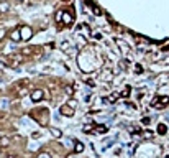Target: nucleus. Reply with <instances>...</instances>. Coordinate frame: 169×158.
Listing matches in <instances>:
<instances>
[{"label": "nucleus", "instance_id": "nucleus-1", "mask_svg": "<svg viewBox=\"0 0 169 158\" xmlns=\"http://www.w3.org/2000/svg\"><path fill=\"white\" fill-rule=\"evenodd\" d=\"M21 61H23V58L18 56V55H10V56L5 58V63H7L8 66H11V68H16V64H20Z\"/></svg>", "mask_w": 169, "mask_h": 158}, {"label": "nucleus", "instance_id": "nucleus-2", "mask_svg": "<svg viewBox=\"0 0 169 158\" xmlns=\"http://www.w3.org/2000/svg\"><path fill=\"white\" fill-rule=\"evenodd\" d=\"M30 97H31L33 102H39V101L44 97V91H43V89H34L31 94H30Z\"/></svg>", "mask_w": 169, "mask_h": 158}, {"label": "nucleus", "instance_id": "nucleus-3", "mask_svg": "<svg viewBox=\"0 0 169 158\" xmlns=\"http://www.w3.org/2000/svg\"><path fill=\"white\" fill-rule=\"evenodd\" d=\"M20 33H21V40H30L31 35H33V31H31L30 26H21L20 28Z\"/></svg>", "mask_w": 169, "mask_h": 158}, {"label": "nucleus", "instance_id": "nucleus-4", "mask_svg": "<svg viewBox=\"0 0 169 158\" xmlns=\"http://www.w3.org/2000/svg\"><path fill=\"white\" fill-rule=\"evenodd\" d=\"M61 114L66 115V117H72V115H74V107H71L69 104L62 105V107H61Z\"/></svg>", "mask_w": 169, "mask_h": 158}, {"label": "nucleus", "instance_id": "nucleus-5", "mask_svg": "<svg viewBox=\"0 0 169 158\" xmlns=\"http://www.w3.org/2000/svg\"><path fill=\"white\" fill-rule=\"evenodd\" d=\"M162 104H169V97H161V99H154L153 101V105L154 107H162Z\"/></svg>", "mask_w": 169, "mask_h": 158}, {"label": "nucleus", "instance_id": "nucleus-6", "mask_svg": "<svg viewBox=\"0 0 169 158\" xmlns=\"http://www.w3.org/2000/svg\"><path fill=\"white\" fill-rule=\"evenodd\" d=\"M10 40H11V41H21V33H20V30H16V28H15V30L13 31H11L10 33Z\"/></svg>", "mask_w": 169, "mask_h": 158}, {"label": "nucleus", "instance_id": "nucleus-7", "mask_svg": "<svg viewBox=\"0 0 169 158\" xmlns=\"http://www.w3.org/2000/svg\"><path fill=\"white\" fill-rule=\"evenodd\" d=\"M72 15L71 13H67V12H64V13H62V23H64V25H71V23H72Z\"/></svg>", "mask_w": 169, "mask_h": 158}, {"label": "nucleus", "instance_id": "nucleus-8", "mask_svg": "<svg viewBox=\"0 0 169 158\" xmlns=\"http://www.w3.org/2000/svg\"><path fill=\"white\" fill-rule=\"evenodd\" d=\"M8 145H10V138L8 137H0V150L7 148Z\"/></svg>", "mask_w": 169, "mask_h": 158}, {"label": "nucleus", "instance_id": "nucleus-9", "mask_svg": "<svg viewBox=\"0 0 169 158\" xmlns=\"http://www.w3.org/2000/svg\"><path fill=\"white\" fill-rule=\"evenodd\" d=\"M10 10V5L7 2H0V13H7Z\"/></svg>", "mask_w": 169, "mask_h": 158}, {"label": "nucleus", "instance_id": "nucleus-10", "mask_svg": "<svg viewBox=\"0 0 169 158\" xmlns=\"http://www.w3.org/2000/svg\"><path fill=\"white\" fill-rule=\"evenodd\" d=\"M51 135H53L54 138H61L62 137V132L59 130V128H51Z\"/></svg>", "mask_w": 169, "mask_h": 158}, {"label": "nucleus", "instance_id": "nucleus-11", "mask_svg": "<svg viewBox=\"0 0 169 158\" xmlns=\"http://www.w3.org/2000/svg\"><path fill=\"white\" fill-rule=\"evenodd\" d=\"M74 151H75V153H80V151H84V143H80V142H75Z\"/></svg>", "mask_w": 169, "mask_h": 158}, {"label": "nucleus", "instance_id": "nucleus-12", "mask_svg": "<svg viewBox=\"0 0 169 158\" xmlns=\"http://www.w3.org/2000/svg\"><path fill=\"white\" fill-rule=\"evenodd\" d=\"M166 130H167L166 124H159V125H158V133H161V135H164V133H166Z\"/></svg>", "mask_w": 169, "mask_h": 158}, {"label": "nucleus", "instance_id": "nucleus-13", "mask_svg": "<svg viewBox=\"0 0 169 158\" xmlns=\"http://www.w3.org/2000/svg\"><path fill=\"white\" fill-rule=\"evenodd\" d=\"M16 92H18V97H25L28 94V89H26V87H21V89H18Z\"/></svg>", "mask_w": 169, "mask_h": 158}, {"label": "nucleus", "instance_id": "nucleus-14", "mask_svg": "<svg viewBox=\"0 0 169 158\" xmlns=\"http://www.w3.org/2000/svg\"><path fill=\"white\" fill-rule=\"evenodd\" d=\"M8 107V99H2V101H0V109H7Z\"/></svg>", "mask_w": 169, "mask_h": 158}, {"label": "nucleus", "instance_id": "nucleus-15", "mask_svg": "<svg viewBox=\"0 0 169 158\" xmlns=\"http://www.w3.org/2000/svg\"><path fill=\"white\" fill-rule=\"evenodd\" d=\"M64 92H66V94H67V96H72V94H74V89H72V87H71V86H67V87H66V89H64Z\"/></svg>", "mask_w": 169, "mask_h": 158}, {"label": "nucleus", "instance_id": "nucleus-16", "mask_svg": "<svg viewBox=\"0 0 169 158\" xmlns=\"http://www.w3.org/2000/svg\"><path fill=\"white\" fill-rule=\"evenodd\" d=\"M62 13H64V12H57V13H56V22L57 23L62 22Z\"/></svg>", "mask_w": 169, "mask_h": 158}, {"label": "nucleus", "instance_id": "nucleus-17", "mask_svg": "<svg viewBox=\"0 0 169 158\" xmlns=\"http://www.w3.org/2000/svg\"><path fill=\"white\" fill-rule=\"evenodd\" d=\"M97 132H98V133H105V132H107V127H103V125L97 127Z\"/></svg>", "mask_w": 169, "mask_h": 158}, {"label": "nucleus", "instance_id": "nucleus-18", "mask_svg": "<svg viewBox=\"0 0 169 158\" xmlns=\"http://www.w3.org/2000/svg\"><path fill=\"white\" fill-rule=\"evenodd\" d=\"M38 158H51V155H49V153H46V151H43V153H39V155H38Z\"/></svg>", "mask_w": 169, "mask_h": 158}, {"label": "nucleus", "instance_id": "nucleus-19", "mask_svg": "<svg viewBox=\"0 0 169 158\" xmlns=\"http://www.w3.org/2000/svg\"><path fill=\"white\" fill-rule=\"evenodd\" d=\"M116 99H118V94H112V96H110V99H108V101H110V102H115Z\"/></svg>", "mask_w": 169, "mask_h": 158}, {"label": "nucleus", "instance_id": "nucleus-20", "mask_svg": "<svg viewBox=\"0 0 169 158\" xmlns=\"http://www.w3.org/2000/svg\"><path fill=\"white\" fill-rule=\"evenodd\" d=\"M61 48H62V50H67V48H69V43H67V41H62V43H61Z\"/></svg>", "mask_w": 169, "mask_h": 158}, {"label": "nucleus", "instance_id": "nucleus-21", "mask_svg": "<svg viewBox=\"0 0 169 158\" xmlns=\"http://www.w3.org/2000/svg\"><path fill=\"white\" fill-rule=\"evenodd\" d=\"M5 36V28H0V40Z\"/></svg>", "mask_w": 169, "mask_h": 158}, {"label": "nucleus", "instance_id": "nucleus-22", "mask_svg": "<svg viewBox=\"0 0 169 158\" xmlns=\"http://www.w3.org/2000/svg\"><path fill=\"white\" fill-rule=\"evenodd\" d=\"M44 99H48V101H49V99H51V94H49L48 91H44Z\"/></svg>", "mask_w": 169, "mask_h": 158}, {"label": "nucleus", "instance_id": "nucleus-23", "mask_svg": "<svg viewBox=\"0 0 169 158\" xmlns=\"http://www.w3.org/2000/svg\"><path fill=\"white\" fill-rule=\"evenodd\" d=\"M69 105H71V107H74V109H75V105H77V102H75V101H69Z\"/></svg>", "mask_w": 169, "mask_h": 158}, {"label": "nucleus", "instance_id": "nucleus-24", "mask_svg": "<svg viewBox=\"0 0 169 158\" xmlns=\"http://www.w3.org/2000/svg\"><path fill=\"white\" fill-rule=\"evenodd\" d=\"M39 135H41V133H39V132H34L31 137H33V138H39Z\"/></svg>", "mask_w": 169, "mask_h": 158}, {"label": "nucleus", "instance_id": "nucleus-25", "mask_svg": "<svg viewBox=\"0 0 169 158\" xmlns=\"http://www.w3.org/2000/svg\"><path fill=\"white\" fill-rule=\"evenodd\" d=\"M90 128H92V125H85V127H84V130H85V132H89Z\"/></svg>", "mask_w": 169, "mask_h": 158}, {"label": "nucleus", "instance_id": "nucleus-26", "mask_svg": "<svg viewBox=\"0 0 169 158\" xmlns=\"http://www.w3.org/2000/svg\"><path fill=\"white\" fill-rule=\"evenodd\" d=\"M7 158H20V156H15V155H8Z\"/></svg>", "mask_w": 169, "mask_h": 158}, {"label": "nucleus", "instance_id": "nucleus-27", "mask_svg": "<svg viewBox=\"0 0 169 158\" xmlns=\"http://www.w3.org/2000/svg\"><path fill=\"white\" fill-rule=\"evenodd\" d=\"M2 79H3V73H2V71H0V81H2Z\"/></svg>", "mask_w": 169, "mask_h": 158}, {"label": "nucleus", "instance_id": "nucleus-28", "mask_svg": "<svg viewBox=\"0 0 169 158\" xmlns=\"http://www.w3.org/2000/svg\"><path fill=\"white\" fill-rule=\"evenodd\" d=\"M16 2H25V0H16Z\"/></svg>", "mask_w": 169, "mask_h": 158}]
</instances>
